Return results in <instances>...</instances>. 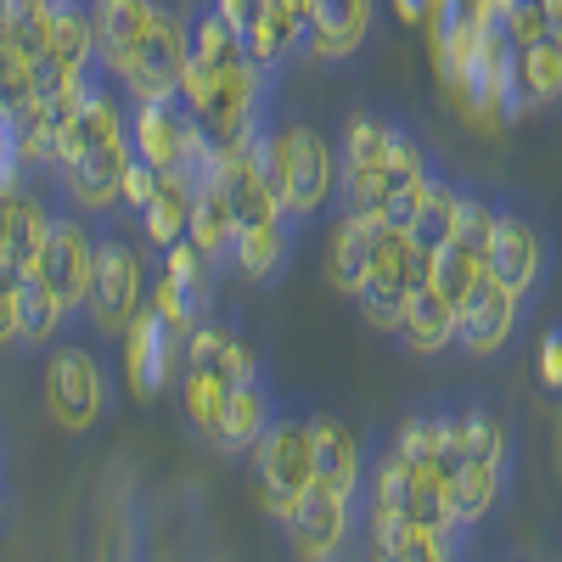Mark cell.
<instances>
[{"instance_id":"obj_18","label":"cell","mask_w":562,"mask_h":562,"mask_svg":"<svg viewBox=\"0 0 562 562\" xmlns=\"http://www.w3.org/2000/svg\"><path fill=\"white\" fill-rule=\"evenodd\" d=\"M506 473H512V450H473L467 461H456V529L473 535L501 506Z\"/></svg>"},{"instance_id":"obj_29","label":"cell","mask_w":562,"mask_h":562,"mask_svg":"<svg viewBox=\"0 0 562 562\" xmlns=\"http://www.w3.org/2000/svg\"><path fill=\"white\" fill-rule=\"evenodd\" d=\"M456 209H461V186L456 180H428V198H422L416 220H411V237L422 254H439L450 237H456Z\"/></svg>"},{"instance_id":"obj_28","label":"cell","mask_w":562,"mask_h":562,"mask_svg":"<svg viewBox=\"0 0 562 562\" xmlns=\"http://www.w3.org/2000/svg\"><path fill=\"white\" fill-rule=\"evenodd\" d=\"M461 529H450V524H434V518H400L394 524V535H389V546H383V557H394V562H445V557H461Z\"/></svg>"},{"instance_id":"obj_41","label":"cell","mask_w":562,"mask_h":562,"mask_svg":"<svg viewBox=\"0 0 562 562\" xmlns=\"http://www.w3.org/2000/svg\"><path fill=\"white\" fill-rule=\"evenodd\" d=\"M0 473H7V428H0Z\"/></svg>"},{"instance_id":"obj_13","label":"cell","mask_w":562,"mask_h":562,"mask_svg":"<svg viewBox=\"0 0 562 562\" xmlns=\"http://www.w3.org/2000/svg\"><path fill=\"white\" fill-rule=\"evenodd\" d=\"M378 0H315L304 23V57L310 63H349L371 40Z\"/></svg>"},{"instance_id":"obj_4","label":"cell","mask_w":562,"mask_h":562,"mask_svg":"<svg viewBox=\"0 0 562 562\" xmlns=\"http://www.w3.org/2000/svg\"><path fill=\"white\" fill-rule=\"evenodd\" d=\"M321 473V450H315V428L299 416H276L270 434L254 445V479H259V506L281 524L288 512L310 495Z\"/></svg>"},{"instance_id":"obj_23","label":"cell","mask_w":562,"mask_h":562,"mask_svg":"<svg viewBox=\"0 0 562 562\" xmlns=\"http://www.w3.org/2000/svg\"><path fill=\"white\" fill-rule=\"evenodd\" d=\"M243 52H248L243 34L214 12V0H198V7L186 12V68L214 74V68H225V63H237Z\"/></svg>"},{"instance_id":"obj_40","label":"cell","mask_w":562,"mask_h":562,"mask_svg":"<svg viewBox=\"0 0 562 562\" xmlns=\"http://www.w3.org/2000/svg\"><path fill=\"white\" fill-rule=\"evenodd\" d=\"M7 518H12V495H7V473H0V529H7Z\"/></svg>"},{"instance_id":"obj_12","label":"cell","mask_w":562,"mask_h":562,"mask_svg":"<svg viewBox=\"0 0 562 562\" xmlns=\"http://www.w3.org/2000/svg\"><path fill=\"white\" fill-rule=\"evenodd\" d=\"M130 135L124 140H97V147H85L79 164L63 169V192L79 214H113L124 209V169H130Z\"/></svg>"},{"instance_id":"obj_9","label":"cell","mask_w":562,"mask_h":562,"mask_svg":"<svg viewBox=\"0 0 562 562\" xmlns=\"http://www.w3.org/2000/svg\"><path fill=\"white\" fill-rule=\"evenodd\" d=\"M524 304L529 299H518L512 288H501V281L490 276L484 288L456 310V349L473 355V360L506 355V344L518 338V326H524Z\"/></svg>"},{"instance_id":"obj_21","label":"cell","mask_w":562,"mask_h":562,"mask_svg":"<svg viewBox=\"0 0 562 562\" xmlns=\"http://www.w3.org/2000/svg\"><path fill=\"white\" fill-rule=\"evenodd\" d=\"M400 344H405V355H416V360H434V355H445V349L456 344V304L434 288V281H422V288L411 293Z\"/></svg>"},{"instance_id":"obj_3","label":"cell","mask_w":562,"mask_h":562,"mask_svg":"<svg viewBox=\"0 0 562 562\" xmlns=\"http://www.w3.org/2000/svg\"><path fill=\"white\" fill-rule=\"evenodd\" d=\"M153 293V281H147V248H140L119 209L113 214H97V281H90V299L85 310L74 315L85 333H97L102 344H119L124 338V326L130 315L147 304Z\"/></svg>"},{"instance_id":"obj_35","label":"cell","mask_w":562,"mask_h":562,"mask_svg":"<svg viewBox=\"0 0 562 562\" xmlns=\"http://www.w3.org/2000/svg\"><path fill=\"white\" fill-rule=\"evenodd\" d=\"M535 378H540V389H546V394H562V326H551V333L540 338Z\"/></svg>"},{"instance_id":"obj_30","label":"cell","mask_w":562,"mask_h":562,"mask_svg":"<svg viewBox=\"0 0 562 562\" xmlns=\"http://www.w3.org/2000/svg\"><path fill=\"white\" fill-rule=\"evenodd\" d=\"M411 293H416V288H405V281H366V288L355 293V304H360V315H366L371 333L400 338L405 310H411Z\"/></svg>"},{"instance_id":"obj_16","label":"cell","mask_w":562,"mask_h":562,"mask_svg":"<svg viewBox=\"0 0 562 562\" xmlns=\"http://www.w3.org/2000/svg\"><path fill=\"white\" fill-rule=\"evenodd\" d=\"M304 12H293L288 0H259V12L243 34L248 57L265 68V74H288L293 63H304Z\"/></svg>"},{"instance_id":"obj_10","label":"cell","mask_w":562,"mask_h":562,"mask_svg":"<svg viewBox=\"0 0 562 562\" xmlns=\"http://www.w3.org/2000/svg\"><path fill=\"white\" fill-rule=\"evenodd\" d=\"M360 529V506L355 501H338V495H321L310 490L288 518H281V540H288L293 557H310V562H326L349 546V535Z\"/></svg>"},{"instance_id":"obj_17","label":"cell","mask_w":562,"mask_h":562,"mask_svg":"<svg viewBox=\"0 0 562 562\" xmlns=\"http://www.w3.org/2000/svg\"><path fill=\"white\" fill-rule=\"evenodd\" d=\"M281 411H276V389L265 383V378H254V383H237L231 389V400H225V416H220V428H214V450L220 456H254V445L270 434V422H276Z\"/></svg>"},{"instance_id":"obj_19","label":"cell","mask_w":562,"mask_h":562,"mask_svg":"<svg viewBox=\"0 0 562 562\" xmlns=\"http://www.w3.org/2000/svg\"><path fill=\"white\" fill-rule=\"evenodd\" d=\"M198 186H203V180L186 175V169H164V175H158L153 203L135 214V225H140V237H147L153 254H164L169 243L186 237V225H192V203H198Z\"/></svg>"},{"instance_id":"obj_2","label":"cell","mask_w":562,"mask_h":562,"mask_svg":"<svg viewBox=\"0 0 562 562\" xmlns=\"http://www.w3.org/2000/svg\"><path fill=\"white\" fill-rule=\"evenodd\" d=\"M108 349L97 333H85L79 321H68V333L45 349V371H40V394H45V416L63 434L85 439L97 434L108 411H113V371H108Z\"/></svg>"},{"instance_id":"obj_37","label":"cell","mask_w":562,"mask_h":562,"mask_svg":"<svg viewBox=\"0 0 562 562\" xmlns=\"http://www.w3.org/2000/svg\"><path fill=\"white\" fill-rule=\"evenodd\" d=\"M214 12L237 29V34H248V23H254V12H259V0H214Z\"/></svg>"},{"instance_id":"obj_6","label":"cell","mask_w":562,"mask_h":562,"mask_svg":"<svg viewBox=\"0 0 562 562\" xmlns=\"http://www.w3.org/2000/svg\"><path fill=\"white\" fill-rule=\"evenodd\" d=\"M34 270L57 288L68 315H79L85 299H90V281H97V220L79 214L74 203H63L52 214V231H45V243H40Z\"/></svg>"},{"instance_id":"obj_32","label":"cell","mask_w":562,"mask_h":562,"mask_svg":"<svg viewBox=\"0 0 562 562\" xmlns=\"http://www.w3.org/2000/svg\"><path fill=\"white\" fill-rule=\"evenodd\" d=\"M501 34L518 45H540V40H551V18H546V0H512V7L501 12Z\"/></svg>"},{"instance_id":"obj_5","label":"cell","mask_w":562,"mask_h":562,"mask_svg":"<svg viewBox=\"0 0 562 562\" xmlns=\"http://www.w3.org/2000/svg\"><path fill=\"white\" fill-rule=\"evenodd\" d=\"M394 124L378 108H360L344 119V147H338V203L349 214H371L378 220L383 203V175H389V147H394ZM383 225V220H378Z\"/></svg>"},{"instance_id":"obj_38","label":"cell","mask_w":562,"mask_h":562,"mask_svg":"<svg viewBox=\"0 0 562 562\" xmlns=\"http://www.w3.org/2000/svg\"><path fill=\"white\" fill-rule=\"evenodd\" d=\"M394 12H400L405 23H422V0H394Z\"/></svg>"},{"instance_id":"obj_31","label":"cell","mask_w":562,"mask_h":562,"mask_svg":"<svg viewBox=\"0 0 562 562\" xmlns=\"http://www.w3.org/2000/svg\"><path fill=\"white\" fill-rule=\"evenodd\" d=\"M394 450L405 456H445V411H411L394 434Z\"/></svg>"},{"instance_id":"obj_20","label":"cell","mask_w":562,"mask_h":562,"mask_svg":"<svg viewBox=\"0 0 562 562\" xmlns=\"http://www.w3.org/2000/svg\"><path fill=\"white\" fill-rule=\"evenodd\" d=\"M68 321H74V315H68V304L57 299V288L29 265V270H23V288H18V344L45 355V349L68 333Z\"/></svg>"},{"instance_id":"obj_27","label":"cell","mask_w":562,"mask_h":562,"mask_svg":"<svg viewBox=\"0 0 562 562\" xmlns=\"http://www.w3.org/2000/svg\"><path fill=\"white\" fill-rule=\"evenodd\" d=\"M490 281V254L484 248H473V243H461V237H450L439 254H434V288L461 310L467 299H473L479 288Z\"/></svg>"},{"instance_id":"obj_1","label":"cell","mask_w":562,"mask_h":562,"mask_svg":"<svg viewBox=\"0 0 562 562\" xmlns=\"http://www.w3.org/2000/svg\"><path fill=\"white\" fill-rule=\"evenodd\" d=\"M254 153H259V164H265V175L276 186L281 209H288L299 225H310V220H321L326 209H333V198H338V158H333V147H326L321 130L299 124L288 108H276L259 124V135H254Z\"/></svg>"},{"instance_id":"obj_25","label":"cell","mask_w":562,"mask_h":562,"mask_svg":"<svg viewBox=\"0 0 562 562\" xmlns=\"http://www.w3.org/2000/svg\"><path fill=\"white\" fill-rule=\"evenodd\" d=\"M371 237H378V220L371 214H349L338 220L333 231V254H326V281H333L338 293H360L366 288V265H371Z\"/></svg>"},{"instance_id":"obj_15","label":"cell","mask_w":562,"mask_h":562,"mask_svg":"<svg viewBox=\"0 0 562 562\" xmlns=\"http://www.w3.org/2000/svg\"><path fill=\"white\" fill-rule=\"evenodd\" d=\"M293 248H299V220L293 214L265 220V225H243L237 243H231V265L225 270H237L248 288H270V281L288 270Z\"/></svg>"},{"instance_id":"obj_8","label":"cell","mask_w":562,"mask_h":562,"mask_svg":"<svg viewBox=\"0 0 562 562\" xmlns=\"http://www.w3.org/2000/svg\"><path fill=\"white\" fill-rule=\"evenodd\" d=\"M551 270V248H546V231L518 214L512 203H501L495 214V237H490V276L501 281V288H512L518 299H535L540 281Z\"/></svg>"},{"instance_id":"obj_14","label":"cell","mask_w":562,"mask_h":562,"mask_svg":"<svg viewBox=\"0 0 562 562\" xmlns=\"http://www.w3.org/2000/svg\"><path fill=\"white\" fill-rule=\"evenodd\" d=\"M310 428H315V450H321V473H315V484L310 490H321V495H338V501H355L360 506V484H366V445H360V434L349 428L344 416H310Z\"/></svg>"},{"instance_id":"obj_36","label":"cell","mask_w":562,"mask_h":562,"mask_svg":"<svg viewBox=\"0 0 562 562\" xmlns=\"http://www.w3.org/2000/svg\"><path fill=\"white\" fill-rule=\"evenodd\" d=\"M153 192H158V169L140 164V158H130V169H124V209L140 214V209L153 203Z\"/></svg>"},{"instance_id":"obj_11","label":"cell","mask_w":562,"mask_h":562,"mask_svg":"<svg viewBox=\"0 0 562 562\" xmlns=\"http://www.w3.org/2000/svg\"><path fill=\"white\" fill-rule=\"evenodd\" d=\"M192 130H198V113L186 108L180 97L135 102V108H130V153H135L140 164H153L158 175H164V169H180Z\"/></svg>"},{"instance_id":"obj_33","label":"cell","mask_w":562,"mask_h":562,"mask_svg":"<svg viewBox=\"0 0 562 562\" xmlns=\"http://www.w3.org/2000/svg\"><path fill=\"white\" fill-rule=\"evenodd\" d=\"M220 366L231 371V383H254V378H265L259 344L243 333V326H231V344H225V360H220Z\"/></svg>"},{"instance_id":"obj_34","label":"cell","mask_w":562,"mask_h":562,"mask_svg":"<svg viewBox=\"0 0 562 562\" xmlns=\"http://www.w3.org/2000/svg\"><path fill=\"white\" fill-rule=\"evenodd\" d=\"M18 288H23V265L0 259V349H18Z\"/></svg>"},{"instance_id":"obj_39","label":"cell","mask_w":562,"mask_h":562,"mask_svg":"<svg viewBox=\"0 0 562 562\" xmlns=\"http://www.w3.org/2000/svg\"><path fill=\"white\" fill-rule=\"evenodd\" d=\"M546 18H551V40H562V0H546Z\"/></svg>"},{"instance_id":"obj_22","label":"cell","mask_w":562,"mask_h":562,"mask_svg":"<svg viewBox=\"0 0 562 562\" xmlns=\"http://www.w3.org/2000/svg\"><path fill=\"white\" fill-rule=\"evenodd\" d=\"M231 389L237 383H231V371L220 360L214 366H180V416H186V428H192L198 439H214Z\"/></svg>"},{"instance_id":"obj_24","label":"cell","mask_w":562,"mask_h":562,"mask_svg":"<svg viewBox=\"0 0 562 562\" xmlns=\"http://www.w3.org/2000/svg\"><path fill=\"white\" fill-rule=\"evenodd\" d=\"M186 237H192L220 270L231 265V243H237V203L220 180H203L198 186V203H192V225H186Z\"/></svg>"},{"instance_id":"obj_7","label":"cell","mask_w":562,"mask_h":562,"mask_svg":"<svg viewBox=\"0 0 562 562\" xmlns=\"http://www.w3.org/2000/svg\"><path fill=\"white\" fill-rule=\"evenodd\" d=\"M119 349H124V378H130L135 400H158L180 378V366H186V338L164 321V310L153 299L130 315Z\"/></svg>"},{"instance_id":"obj_26","label":"cell","mask_w":562,"mask_h":562,"mask_svg":"<svg viewBox=\"0 0 562 562\" xmlns=\"http://www.w3.org/2000/svg\"><path fill=\"white\" fill-rule=\"evenodd\" d=\"M512 85H518V97H524L535 113L562 108V40L524 45L518 63H512Z\"/></svg>"}]
</instances>
